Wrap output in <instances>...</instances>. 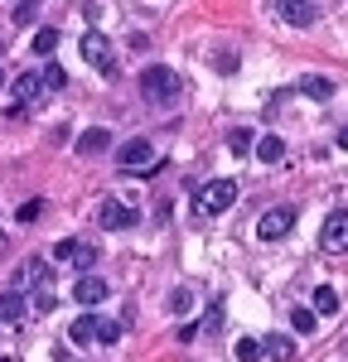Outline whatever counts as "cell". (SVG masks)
<instances>
[{"label": "cell", "mask_w": 348, "mask_h": 362, "mask_svg": "<svg viewBox=\"0 0 348 362\" xmlns=\"http://www.w3.org/2000/svg\"><path fill=\"white\" fill-rule=\"evenodd\" d=\"M290 329L295 334H315V314L310 309H290Z\"/></svg>", "instance_id": "cell-21"}, {"label": "cell", "mask_w": 348, "mask_h": 362, "mask_svg": "<svg viewBox=\"0 0 348 362\" xmlns=\"http://www.w3.org/2000/svg\"><path fill=\"white\" fill-rule=\"evenodd\" d=\"M73 261H78V266H92V261H97V247H78V256H73Z\"/></svg>", "instance_id": "cell-28"}, {"label": "cell", "mask_w": 348, "mask_h": 362, "mask_svg": "<svg viewBox=\"0 0 348 362\" xmlns=\"http://www.w3.org/2000/svg\"><path fill=\"white\" fill-rule=\"evenodd\" d=\"M39 213H44V198H29V203H20V213H15V218H20V223H34Z\"/></svg>", "instance_id": "cell-25"}, {"label": "cell", "mask_w": 348, "mask_h": 362, "mask_svg": "<svg viewBox=\"0 0 348 362\" xmlns=\"http://www.w3.org/2000/svg\"><path fill=\"white\" fill-rule=\"evenodd\" d=\"M300 92H305V97H315V102H329V97H334V83H329V78H305Z\"/></svg>", "instance_id": "cell-17"}, {"label": "cell", "mask_w": 348, "mask_h": 362, "mask_svg": "<svg viewBox=\"0 0 348 362\" xmlns=\"http://www.w3.org/2000/svg\"><path fill=\"white\" fill-rule=\"evenodd\" d=\"M276 15H281L286 25L305 29V25H315V0H276Z\"/></svg>", "instance_id": "cell-9"}, {"label": "cell", "mask_w": 348, "mask_h": 362, "mask_svg": "<svg viewBox=\"0 0 348 362\" xmlns=\"http://www.w3.org/2000/svg\"><path fill=\"white\" fill-rule=\"evenodd\" d=\"M223 319H228V314H223V300H218V305L203 314V324H199V329H203V334H218V329H223Z\"/></svg>", "instance_id": "cell-23"}, {"label": "cell", "mask_w": 348, "mask_h": 362, "mask_svg": "<svg viewBox=\"0 0 348 362\" xmlns=\"http://www.w3.org/2000/svg\"><path fill=\"white\" fill-rule=\"evenodd\" d=\"M39 78H44V87H49V92H63V83H68V73H63L58 63H49V68H44Z\"/></svg>", "instance_id": "cell-22"}, {"label": "cell", "mask_w": 348, "mask_h": 362, "mask_svg": "<svg viewBox=\"0 0 348 362\" xmlns=\"http://www.w3.org/2000/svg\"><path fill=\"white\" fill-rule=\"evenodd\" d=\"M232 203H237V184L232 179H208L199 194H194V213L199 218H218V213H228Z\"/></svg>", "instance_id": "cell-1"}, {"label": "cell", "mask_w": 348, "mask_h": 362, "mask_svg": "<svg viewBox=\"0 0 348 362\" xmlns=\"http://www.w3.org/2000/svg\"><path fill=\"white\" fill-rule=\"evenodd\" d=\"M25 319V300H20V290H5L0 295V324H20Z\"/></svg>", "instance_id": "cell-14"}, {"label": "cell", "mask_w": 348, "mask_h": 362, "mask_svg": "<svg viewBox=\"0 0 348 362\" xmlns=\"http://www.w3.org/2000/svg\"><path fill=\"white\" fill-rule=\"evenodd\" d=\"M78 247H83V242H73V237H63V242L54 247V256H58V261H73V256H78Z\"/></svg>", "instance_id": "cell-27"}, {"label": "cell", "mask_w": 348, "mask_h": 362, "mask_svg": "<svg viewBox=\"0 0 348 362\" xmlns=\"http://www.w3.org/2000/svg\"><path fill=\"white\" fill-rule=\"evenodd\" d=\"M97 338H102V343H116V338H121V324H112V319H97Z\"/></svg>", "instance_id": "cell-26"}, {"label": "cell", "mask_w": 348, "mask_h": 362, "mask_svg": "<svg viewBox=\"0 0 348 362\" xmlns=\"http://www.w3.org/2000/svg\"><path fill=\"white\" fill-rule=\"evenodd\" d=\"M97 218H102L107 232H131V227H136V208H131V203H121V198H112V203H102V213H97Z\"/></svg>", "instance_id": "cell-7"}, {"label": "cell", "mask_w": 348, "mask_h": 362, "mask_svg": "<svg viewBox=\"0 0 348 362\" xmlns=\"http://www.w3.org/2000/svg\"><path fill=\"white\" fill-rule=\"evenodd\" d=\"M73 300L83 309H97L102 300H107V280L102 276H78V285H73Z\"/></svg>", "instance_id": "cell-10"}, {"label": "cell", "mask_w": 348, "mask_h": 362, "mask_svg": "<svg viewBox=\"0 0 348 362\" xmlns=\"http://www.w3.org/2000/svg\"><path fill=\"white\" fill-rule=\"evenodd\" d=\"M39 97H44V78H39V73L10 78V102H15V107H29V102H39Z\"/></svg>", "instance_id": "cell-8"}, {"label": "cell", "mask_w": 348, "mask_h": 362, "mask_svg": "<svg viewBox=\"0 0 348 362\" xmlns=\"http://www.w3.org/2000/svg\"><path fill=\"white\" fill-rule=\"evenodd\" d=\"M315 314H339V290L334 285H319L315 290Z\"/></svg>", "instance_id": "cell-16"}, {"label": "cell", "mask_w": 348, "mask_h": 362, "mask_svg": "<svg viewBox=\"0 0 348 362\" xmlns=\"http://www.w3.org/2000/svg\"><path fill=\"white\" fill-rule=\"evenodd\" d=\"M78 49H83V63H92L97 73H107V78H112V73H116V54H112V39H107L102 29H87V34H83V44H78Z\"/></svg>", "instance_id": "cell-3"}, {"label": "cell", "mask_w": 348, "mask_h": 362, "mask_svg": "<svg viewBox=\"0 0 348 362\" xmlns=\"http://www.w3.org/2000/svg\"><path fill=\"white\" fill-rule=\"evenodd\" d=\"M5 49H10V39H0V54H5Z\"/></svg>", "instance_id": "cell-31"}, {"label": "cell", "mask_w": 348, "mask_h": 362, "mask_svg": "<svg viewBox=\"0 0 348 362\" xmlns=\"http://www.w3.org/2000/svg\"><path fill=\"white\" fill-rule=\"evenodd\" d=\"M102 150H112V131H102V126H87L83 136H78V155H102Z\"/></svg>", "instance_id": "cell-11"}, {"label": "cell", "mask_w": 348, "mask_h": 362, "mask_svg": "<svg viewBox=\"0 0 348 362\" xmlns=\"http://www.w3.org/2000/svg\"><path fill=\"white\" fill-rule=\"evenodd\" d=\"M232 353H237V362H261V343H257V338H237Z\"/></svg>", "instance_id": "cell-20"}, {"label": "cell", "mask_w": 348, "mask_h": 362, "mask_svg": "<svg viewBox=\"0 0 348 362\" xmlns=\"http://www.w3.org/2000/svg\"><path fill=\"white\" fill-rule=\"evenodd\" d=\"M68 338H73L78 348H87V343L97 338V314H92V309H83V314H78V319L68 324Z\"/></svg>", "instance_id": "cell-12"}, {"label": "cell", "mask_w": 348, "mask_h": 362, "mask_svg": "<svg viewBox=\"0 0 348 362\" xmlns=\"http://www.w3.org/2000/svg\"><path fill=\"white\" fill-rule=\"evenodd\" d=\"M141 97L150 102V107L174 102V97H179V78H174L170 68H160V63H155V68H145V73H141Z\"/></svg>", "instance_id": "cell-2"}, {"label": "cell", "mask_w": 348, "mask_h": 362, "mask_svg": "<svg viewBox=\"0 0 348 362\" xmlns=\"http://www.w3.org/2000/svg\"><path fill=\"white\" fill-rule=\"evenodd\" d=\"M34 309H39V314H49V309H54V295H49V290H39V300H34Z\"/></svg>", "instance_id": "cell-29"}, {"label": "cell", "mask_w": 348, "mask_h": 362, "mask_svg": "<svg viewBox=\"0 0 348 362\" xmlns=\"http://www.w3.org/2000/svg\"><path fill=\"white\" fill-rule=\"evenodd\" d=\"M290 227H295V208H266L257 218V237L261 242H281Z\"/></svg>", "instance_id": "cell-6"}, {"label": "cell", "mask_w": 348, "mask_h": 362, "mask_svg": "<svg viewBox=\"0 0 348 362\" xmlns=\"http://www.w3.org/2000/svg\"><path fill=\"white\" fill-rule=\"evenodd\" d=\"M339 150H348V126H344V131H339Z\"/></svg>", "instance_id": "cell-30"}, {"label": "cell", "mask_w": 348, "mask_h": 362, "mask_svg": "<svg viewBox=\"0 0 348 362\" xmlns=\"http://www.w3.org/2000/svg\"><path fill=\"white\" fill-rule=\"evenodd\" d=\"M54 49H58V29H49V25H44V29H34V54H39V58H49Z\"/></svg>", "instance_id": "cell-18"}, {"label": "cell", "mask_w": 348, "mask_h": 362, "mask_svg": "<svg viewBox=\"0 0 348 362\" xmlns=\"http://www.w3.org/2000/svg\"><path fill=\"white\" fill-rule=\"evenodd\" d=\"M116 160H121V169H131V174H145V169H155V165H160V155H155V145H150L145 136L126 140Z\"/></svg>", "instance_id": "cell-5"}, {"label": "cell", "mask_w": 348, "mask_h": 362, "mask_svg": "<svg viewBox=\"0 0 348 362\" xmlns=\"http://www.w3.org/2000/svg\"><path fill=\"white\" fill-rule=\"evenodd\" d=\"M257 160H266V165H281V160H286V140H281V136H261V140H257Z\"/></svg>", "instance_id": "cell-15"}, {"label": "cell", "mask_w": 348, "mask_h": 362, "mask_svg": "<svg viewBox=\"0 0 348 362\" xmlns=\"http://www.w3.org/2000/svg\"><path fill=\"white\" fill-rule=\"evenodd\" d=\"M319 247L329 251V256H344L348 251V208H334L324 227H319Z\"/></svg>", "instance_id": "cell-4"}, {"label": "cell", "mask_w": 348, "mask_h": 362, "mask_svg": "<svg viewBox=\"0 0 348 362\" xmlns=\"http://www.w3.org/2000/svg\"><path fill=\"white\" fill-rule=\"evenodd\" d=\"M252 145H257V136H252L247 126H237V131H232V136H228V150H232V155H247Z\"/></svg>", "instance_id": "cell-19"}, {"label": "cell", "mask_w": 348, "mask_h": 362, "mask_svg": "<svg viewBox=\"0 0 348 362\" xmlns=\"http://www.w3.org/2000/svg\"><path fill=\"white\" fill-rule=\"evenodd\" d=\"M0 87H5V73H0Z\"/></svg>", "instance_id": "cell-32"}, {"label": "cell", "mask_w": 348, "mask_h": 362, "mask_svg": "<svg viewBox=\"0 0 348 362\" xmlns=\"http://www.w3.org/2000/svg\"><path fill=\"white\" fill-rule=\"evenodd\" d=\"M194 309V290H174L170 295V314H189Z\"/></svg>", "instance_id": "cell-24"}, {"label": "cell", "mask_w": 348, "mask_h": 362, "mask_svg": "<svg viewBox=\"0 0 348 362\" xmlns=\"http://www.w3.org/2000/svg\"><path fill=\"white\" fill-rule=\"evenodd\" d=\"M261 353L276 358V362H290V358H295V338H290V334H271L266 343H261Z\"/></svg>", "instance_id": "cell-13"}]
</instances>
